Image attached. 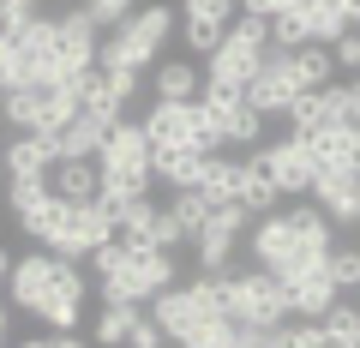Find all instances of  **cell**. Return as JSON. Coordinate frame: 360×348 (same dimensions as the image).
Instances as JSON below:
<instances>
[{"mask_svg":"<svg viewBox=\"0 0 360 348\" xmlns=\"http://www.w3.org/2000/svg\"><path fill=\"white\" fill-rule=\"evenodd\" d=\"M330 228L336 222L324 217V205H300L288 210V217H276V210H264V217L252 222V264H270L276 276H295L307 271V264H324L330 258Z\"/></svg>","mask_w":360,"mask_h":348,"instance_id":"cell-1","label":"cell"},{"mask_svg":"<svg viewBox=\"0 0 360 348\" xmlns=\"http://www.w3.org/2000/svg\"><path fill=\"white\" fill-rule=\"evenodd\" d=\"M103 162V193L108 198H139L156 181V150L144 138V120H108V138L96 150Z\"/></svg>","mask_w":360,"mask_h":348,"instance_id":"cell-2","label":"cell"},{"mask_svg":"<svg viewBox=\"0 0 360 348\" xmlns=\"http://www.w3.org/2000/svg\"><path fill=\"white\" fill-rule=\"evenodd\" d=\"M229 318L234 324H258V330L276 336V324L295 318V307H288V283L270 264H258V271H234L229 276Z\"/></svg>","mask_w":360,"mask_h":348,"instance_id":"cell-3","label":"cell"},{"mask_svg":"<svg viewBox=\"0 0 360 348\" xmlns=\"http://www.w3.org/2000/svg\"><path fill=\"white\" fill-rule=\"evenodd\" d=\"M72 115H78V78H49V84L6 91V120L18 132H60Z\"/></svg>","mask_w":360,"mask_h":348,"instance_id":"cell-4","label":"cell"},{"mask_svg":"<svg viewBox=\"0 0 360 348\" xmlns=\"http://www.w3.org/2000/svg\"><path fill=\"white\" fill-rule=\"evenodd\" d=\"M252 222V210L240 205V198H222V205H210V222L193 234L198 240V271H229L234 252H240V228Z\"/></svg>","mask_w":360,"mask_h":348,"instance_id":"cell-5","label":"cell"},{"mask_svg":"<svg viewBox=\"0 0 360 348\" xmlns=\"http://www.w3.org/2000/svg\"><path fill=\"white\" fill-rule=\"evenodd\" d=\"M295 91H300L295 60H288V49H276V42H270V49H264V60H258V72L246 78V103H252L258 115L270 120V115H288Z\"/></svg>","mask_w":360,"mask_h":348,"instance_id":"cell-6","label":"cell"},{"mask_svg":"<svg viewBox=\"0 0 360 348\" xmlns=\"http://www.w3.org/2000/svg\"><path fill=\"white\" fill-rule=\"evenodd\" d=\"M96 54H103V25L78 6V13L54 18V66H60V78H78L96 66Z\"/></svg>","mask_w":360,"mask_h":348,"instance_id":"cell-7","label":"cell"},{"mask_svg":"<svg viewBox=\"0 0 360 348\" xmlns=\"http://www.w3.org/2000/svg\"><path fill=\"white\" fill-rule=\"evenodd\" d=\"M103 240H115V210L103 198H90V205H66V222L54 234V252L60 258H90Z\"/></svg>","mask_w":360,"mask_h":348,"instance_id":"cell-8","label":"cell"},{"mask_svg":"<svg viewBox=\"0 0 360 348\" xmlns=\"http://www.w3.org/2000/svg\"><path fill=\"white\" fill-rule=\"evenodd\" d=\"M144 138L150 150H205L198 144V103H162L156 96L144 115Z\"/></svg>","mask_w":360,"mask_h":348,"instance_id":"cell-9","label":"cell"},{"mask_svg":"<svg viewBox=\"0 0 360 348\" xmlns=\"http://www.w3.org/2000/svg\"><path fill=\"white\" fill-rule=\"evenodd\" d=\"M84 300H90V283H84V271H78V258H60V264H54V288L37 307V318L49 324V330H78Z\"/></svg>","mask_w":360,"mask_h":348,"instance_id":"cell-10","label":"cell"},{"mask_svg":"<svg viewBox=\"0 0 360 348\" xmlns=\"http://www.w3.org/2000/svg\"><path fill=\"white\" fill-rule=\"evenodd\" d=\"M229 25H234V0H180V42L193 54L222 49Z\"/></svg>","mask_w":360,"mask_h":348,"instance_id":"cell-11","label":"cell"},{"mask_svg":"<svg viewBox=\"0 0 360 348\" xmlns=\"http://www.w3.org/2000/svg\"><path fill=\"white\" fill-rule=\"evenodd\" d=\"M264 162H270V181L283 186V198L312 193V174H319V162H312V150H307V138H300V132H288V138L264 144Z\"/></svg>","mask_w":360,"mask_h":348,"instance_id":"cell-12","label":"cell"},{"mask_svg":"<svg viewBox=\"0 0 360 348\" xmlns=\"http://www.w3.org/2000/svg\"><path fill=\"white\" fill-rule=\"evenodd\" d=\"M319 168H342V174H360V120H336V127L300 132Z\"/></svg>","mask_w":360,"mask_h":348,"instance_id":"cell-13","label":"cell"},{"mask_svg":"<svg viewBox=\"0 0 360 348\" xmlns=\"http://www.w3.org/2000/svg\"><path fill=\"white\" fill-rule=\"evenodd\" d=\"M54 264H60V252H30V258H13V276H6V288H13V307H25L30 318H37V307L49 300L54 288Z\"/></svg>","mask_w":360,"mask_h":348,"instance_id":"cell-14","label":"cell"},{"mask_svg":"<svg viewBox=\"0 0 360 348\" xmlns=\"http://www.w3.org/2000/svg\"><path fill=\"white\" fill-rule=\"evenodd\" d=\"M288 283V307H295V318H324V312L336 307V276H330V264H307V271H295V276H283Z\"/></svg>","mask_w":360,"mask_h":348,"instance_id":"cell-15","label":"cell"},{"mask_svg":"<svg viewBox=\"0 0 360 348\" xmlns=\"http://www.w3.org/2000/svg\"><path fill=\"white\" fill-rule=\"evenodd\" d=\"M127 84H120V72H108V66H90V72H78V108L96 120H120L127 115Z\"/></svg>","mask_w":360,"mask_h":348,"instance_id":"cell-16","label":"cell"},{"mask_svg":"<svg viewBox=\"0 0 360 348\" xmlns=\"http://www.w3.org/2000/svg\"><path fill=\"white\" fill-rule=\"evenodd\" d=\"M354 186H360V174H342V168H319V174H312V198L324 205V217H330L336 228H360Z\"/></svg>","mask_w":360,"mask_h":348,"instance_id":"cell-17","label":"cell"},{"mask_svg":"<svg viewBox=\"0 0 360 348\" xmlns=\"http://www.w3.org/2000/svg\"><path fill=\"white\" fill-rule=\"evenodd\" d=\"M49 186L66 205H90V198H103V162L96 156H60L49 168Z\"/></svg>","mask_w":360,"mask_h":348,"instance_id":"cell-18","label":"cell"},{"mask_svg":"<svg viewBox=\"0 0 360 348\" xmlns=\"http://www.w3.org/2000/svg\"><path fill=\"white\" fill-rule=\"evenodd\" d=\"M205 60H210V66H205L210 84H240V91H246V78L258 72L264 49H252V42H240V37H222V49H210Z\"/></svg>","mask_w":360,"mask_h":348,"instance_id":"cell-19","label":"cell"},{"mask_svg":"<svg viewBox=\"0 0 360 348\" xmlns=\"http://www.w3.org/2000/svg\"><path fill=\"white\" fill-rule=\"evenodd\" d=\"M60 162V144H54V132H25V138L6 144V174H37V181H49V168Z\"/></svg>","mask_w":360,"mask_h":348,"instance_id":"cell-20","label":"cell"},{"mask_svg":"<svg viewBox=\"0 0 360 348\" xmlns=\"http://www.w3.org/2000/svg\"><path fill=\"white\" fill-rule=\"evenodd\" d=\"M150 91L162 96V103H198V91H205V72H198L193 60H156L150 66Z\"/></svg>","mask_w":360,"mask_h":348,"instance_id":"cell-21","label":"cell"},{"mask_svg":"<svg viewBox=\"0 0 360 348\" xmlns=\"http://www.w3.org/2000/svg\"><path fill=\"white\" fill-rule=\"evenodd\" d=\"M276 198H283V186L270 181V162H264V150H252L240 162V205L252 210V217H264V210H276Z\"/></svg>","mask_w":360,"mask_h":348,"instance_id":"cell-22","label":"cell"},{"mask_svg":"<svg viewBox=\"0 0 360 348\" xmlns=\"http://www.w3.org/2000/svg\"><path fill=\"white\" fill-rule=\"evenodd\" d=\"M60 222H66V198L54 193V186L37 198V205H25V210H18V228H25V240H37V246H54Z\"/></svg>","mask_w":360,"mask_h":348,"instance_id":"cell-23","label":"cell"},{"mask_svg":"<svg viewBox=\"0 0 360 348\" xmlns=\"http://www.w3.org/2000/svg\"><path fill=\"white\" fill-rule=\"evenodd\" d=\"M103 138H108V120L84 115V108H78V115L66 120L60 132H54V144H60V156H96V150H103Z\"/></svg>","mask_w":360,"mask_h":348,"instance_id":"cell-24","label":"cell"},{"mask_svg":"<svg viewBox=\"0 0 360 348\" xmlns=\"http://www.w3.org/2000/svg\"><path fill=\"white\" fill-rule=\"evenodd\" d=\"M205 156L210 150H156V181H162L168 193L198 186V181H205Z\"/></svg>","mask_w":360,"mask_h":348,"instance_id":"cell-25","label":"cell"},{"mask_svg":"<svg viewBox=\"0 0 360 348\" xmlns=\"http://www.w3.org/2000/svg\"><path fill=\"white\" fill-rule=\"evenodd\" d=\"M288 60H295L300 91H319V84H330V78H336V54H330V42H300V49H288Z\"/></svg>","mask_w":360,"mask_h":348,"instance_id":"cell-26","label":"cell"},{"mask_svg":"<svg viewBox=\"0 0 360 348\" xmlns=\"http://www.w3.org/2000/svg\"><path fill=\"white\" fill-rule=\"evenodd\" d=\"M270 42H276V49H300V42H319V37H312V6H307V0H295V6H283V13L270 18Z\"/></svg>","mask_w":360,"mask_h":348,"instance_id":"cell-27","label":"cell"},{"mask_svg":"<svg viewBox=\"0 0 360 348\" xmlns=\"http://www.w3.org/2000/svg\"><path fill=\"white\" fill-rule=\"evenodd\" d=\"M198 186H205L210 205H222V198H240V162H229L222 150H210V156H205V181H198Z\"/></svg>","mask_w":360,"mask_h":348,"instance_id":"cell-28","label":"cell"},{"mask_svg":"<svg viewBox=\"0 0 360 348\" xmlns=\"http://www.w3.org/2000/svg\"><path fill=\"white\" fill-rule=\"evenodd\" d=\"M324 342H336V348H360V307L336 300V307L324 312Z\"/></svg>","mask_w":360,"mask_h":348,"instance_id":"cell-29","label":"cell"},{"mask_svg":"<svg viewBox=\"0 0 360 348\" xmlns=\"http://www.w3.org/2000/svg\"><path fill=\"white\" fill-rule=\"evenodd\" d=\"M132 318H139V300H108L103 318H96V342H127Z\"/></svg>","mask_w":360,"mask_h":348,"instance_id":"cell-30","label":"cell"},{"mask_svg":"<svg viewBox=\"0 0 360 348\" xmlns=\"http://www.w3.org/2000/svg\"><path fill=\"white\" fill-rule=\"evenodd\" d=\"M25 84H30V66H25V54H18L13 30H0V96H6V91H25Z\"/></svg>","mask_w":360,"mask_h":348,"instance_id":"cell-31","label":"cell"},{"mask_svg":"<svg viewBox=\"0 0 360 348\" xmlns=\"http://www.w3.org/2000/svg\"><path fill=\"white\" fill-rule=\"evenodd\" d=\"M264 138V115L252 103H234L229 108V144H258Z\"/></svg>","mask_w":360,"mask_h":348,"instance_id":"cell-32","label":"cell"},{"mask_svg":"<svg viewBox=\"0 0 360 348\" xmlns=\"http://www.w3.org/2000/svg\"><path fill=\"white\" fill-rule=\"evenodd\" d=\"M330 276H336V288H360V246H330Z\"/></svg>","mask_w":360,"mask_h":348,"instance_id":"cell-33","label":"cell"},{"mask_svg":"<svg viewBox=\"0 0 360 348\" xmlns=\"http://www.w3.org/2000/svg\"><path fill=\"white\" fill-rule=\"evenodd\" d=\"M270 342H283V348H319L324 342V318H312V324H276Z\"/></svg>","mask_w":360,"mask_h":348,"instance_id":"cell-34","label":"cell"},{"mask_svg":"<svg viewBox=\"0 0 360 348\" xmlns=\"http://www.w3.org/2000/svg\"><path fill=\"white\" fill-rule=\"evenodd\" d=\"M84 13L96 18L103 30H115V25H127V18L139 13V0H84Z\"/></svg>","mask_w":360,"mask_h":348,"instance_id":"cell-35","label":"cell"},{"mask_svg":"<svg viewBox=\"0 0 360 348\" xmlns=\"http://www.w3.org/2000/svg\"><path fill=\"white\" fill-rule=\"evenodd\" d=\"M150 240H156V246H168V252H180V240H193V234H186V222H180L174 210H156V228H150Z\"/></svg>","mask_w":360,"mask_h":348,"instance_id":"cell-36","label":"cell"},{"mask_svg":"<svg viewBox=\"0 0 360 348\" xmlns=\"http://www.w3.org/2000/svg\"><path fill=\"white\" fill-rule=\"evenodd\" d=\"M330 54H336V72H360V30L348 25L342 37L330 42Z\"/></svg>","mask_w":360,"mask_h":348,"instance_id":"cell-37","label":"cell"},{"mask_svg":"<svg viewBox=\"0 0 360 348\" xmlns=\"http://www.w3.org/2000/svg\"><path fill=\"white\" fill-rule=\"evenodd\" d=\"M127 342H132V348H162L168 330H162V318L150 312V318H132V336H127Z\"/></svg>","mask_w":360,"mask_h":348,"instance_id":"cell-38","label":"cell"},{"mask_svg":"<svg viewBox=\"0 0 360 348\" xmlns=\"http://www.w3.org/2000/svg\"><path fill=\"white\" fill-rule=\"evenodd\" d=\"M25 18H37V0H0V30H18Z\"/></svg>","mask_w":360,"mask_h":348,"instance_id":"cell-39","label":"cell"},{"mask_svg":"<svg viewBox=\"0 0 360 348\" xmlns=\"http://www.w3.org/2000/svg\"><path fill=\"white\" fill-rule=\"evenodd\" d=\"M283 6H295V0H240V13H258V18H276Z\"/></svg>","mask_w":360,"mask_h":348,"instance_id":"cell-40","label":"cell"},{"mask_svg":"<svg viewBox=\"0 0 360 348\" xmlns=\"http://www.w3.org/2000/svg\"><path fill=\"white\" fill-rule=\"evenodd\" d=\"M348 108H354V120H360V72L348 78Z\"/></svg>","mask_w":360,"mask_h":348,"instance_id":"cell-41","label":"cell"},{"mask_svg":"<svg viewBox=\"0 0 360 348\" xmlns=\"http://www.w3.org/2000/svg\"><path fill=\"white\" fill-rule=\"evenodd\" d=\"M6 276H13V252H6V246H0V283H6Z\"/></svg>","mask_w":360,"mask_h":348,"instance_id":"cell-42","label":"cell"},{"mask_svg":"<svg viewBox=\"0 0 360 348\" xmlns=\"http://www.w3.org/2000/svg\"><path fill=\"white\" fill-rule=\"evenodd\" d=\"M0 342H6V307H0Z\"/></svg>","mask_w":360,"mask_h":348,"instance_id":"cell-43","label":"cell"},{"mask_svg":"<svg viewBox=\"0 0 360 348\" xmlns=\"http://www.w3.org/2000/svg\"><path fill=\"white\" fill-rule=\"evenodd\" d=\"M354 205H360V186H354Z\"/></svg>","mask_w":360,"mask_h":348,"instance_id":"cell-44","label":"cell"}]
</instances>
